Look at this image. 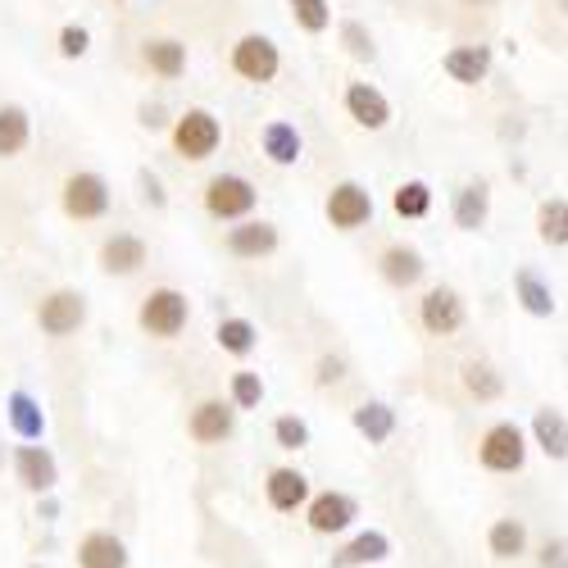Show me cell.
Wrapping results in <instances>:
<instances>
[{
  "label": "cell",
  "mask_w": 568,
  "mask_h": 568,
  "mask_svg": "<svg viewBox=\"0 0 568 568\" xmlns=\"http://www.w3.org/2000/svg\"><path fill=\"white\" fill-rule=\"evenodd\" d=\"M186 318H192V305H186V296L173 292V287H155L146 301H141V310H136L141 333L155 337V342H173L186 327Z\"/></svg>",
  "instance_id": "1"
},
{
  "label": "cell",
  "mask_w": 568,
  "mask_h": 568,
  "mask_svg": "<svg viewBox=\"0 0 568 568\" xmlns=\"http://www.w3.org/2000/svg\"><path fill=\"white\" fill-rule=\"evenodd\" d=\"M219 141H223V123H219L210 110H186V114L173 123V151H178L182 160H192V164L210 160V155L219 151Z\"/></svg>",
  "instance_id": "2"
},
{
  "label": "cell",
  "mask_w": 568,
  "mask_h": 568,
  "mask_svg": "<svg viewBox=\"0 0 568 568\" xmlns=\"http://www.w3.org/2000/svg\"><path fill=\"white\" fill-rule=\"evenodd\" d=\"M478 459L487 473H518L528 464V437L514 423H491L478 442Z\"/></svg>",
  "instance_id": "3"
},
{
  "label": "cell",
  "mask_w": 568,
  "mask_h": 568,
  "mask_svg": "<svg viewBox=\"0 0 568 568\" xmlns=\"http://www.w3.org/2000/svg\"><path fill=\"white\" fill-rule=\"evenodd\" d=\"M60 201H64V214L78 219V223L105 219L110 214V182L101 173H69Z\"/></svg>",
  "instance_id": "4"
},
{
  "label": "cell",
  "mask_w": 568,
  "mask_h": 568,
  "mask_svg": "<svg viewBox=\"0 0 568 568\" xmlns=\"http://www.w3.org/2000/svg\"><path fill=\"white\" fill-rule=\"evenodd\" d=\"M260 192L242 178V173H219L205 182V210L214 219H246L255 210Z\"/></svg>",
  "instance_id": "5"
},
{
  "label": "cell",
  "mask_w": 568,
  "mask_h": 568,
  "mask_svg": "<svg viewBox=\"0 0 568 568\" xmlns=\"http://www.w3.org/2000/svg\"><path fill=\"white\" fill-rule=\"evenodd\" d=\"M282 69V55H277V45L260 32H246L242 41L232 45V73L236 78H246V82H273Z\"/></svg>",
  "instance_id": "6"
},
{
  "label": "cell",
  "mask_w": 568,
  "mask_h": 568,
  "mask_svg": "<svg viewBox=\"0 0 568 568\" xmlns=\"http://www.w3.org/2000/svg\"><path fill=\"white\" fill-rule=\"evenodd\" d=\"M355 518H359V505H355V496H346V491H318L314 500H305V524H310V532H318V537L346 532Z\"/></svg>",
  "instance_id": "7"
},
{
  "label": "cell",
  "mask_w": 568,
  "mask_h": 568,
  "mask_svg": "<svg viewBox=\"0 0 568 568\" xmlns=\"http://www.w3.org/2000/svg\"><path fill=\"white\" fill-rule=\"evenodd\" d=\"M87 323V296L82 292H51L41 305H37V327L45 337H69Z\"/></svg>",
  "instance_id": "8"
},
{
  "label": "cell",
  "mask_w": 568,
  "mask_h": 568,
  "mask_svg": "<svg viewBox=\"0 0 568 568\" xmlns=\"http://www.w3.org/2000/svg\"><path fill=\"white\" fill-rule=\"evenodd\" d=\"M418 323L428 327L433 337H455L464 327V301L455 287H433L428 296L418 301Z\"/></svg>",
  "instance_id": "9"
},
{
  "label": "cell",
  "mask_w": 568,
  "mask_h": 568,
  "mask_svg": "<svg viewBox=\"0 0 568 568\" xmlns=\"http://www.w3.org/2000/svg\"><path fill=\"white\" fill-rule=\"evenodd\" d=\"M373 219V196L364 192L359 182H337L333 192H327V223L342 227V232H355Z\"/></svg>",
  "instance_id": "10"
},
{
  "label": "cell",
  "mask_w": 568,
  "mask_h": 568,
  "mask_svg": "<svg viewBox=\"0 0 568 568\" xmlns=\"http://www.w3.org/2000/svg\"><path fill=\"white\" fill-rule=\"evenodd\" d=\"M232 428H236V409L227 400H201L192 409V418H186V433H192V442H201V446L227 442Z\"/></svg>",
  "instance_id": "11"
},
{
  "label": "cell",
  "mask_w": 568,
  "mask_h": 568,
  "mask_svg": "<svg viewBox=\"0 0 568 568\" xmlns=\"http://www.w3.org/2000/svg\"><path fill=\"white\" fill-rule=\"evenodd\" d=\"M346 114H351L359 128H368V132H383V128L392 123V101H387L373 82H351V87H346Z\"/></svg>",
  "instance_id": "12"
},
{
  "label": "cell",
  "mask_w": 568,
  "mask_h": 568,
  "mask_svg": "<svg viewBox=\"0 0 568 568\" xmlns=\"http://www.w3.org/2000/svg\"><path fill=\"white\" fill-rule=\"evenodd\" d=\"M227 251L236 260H264L277 251V227L268 219H246V223H236L227 227Z\"/></svg>",
  "instance_id": "13"
},
{
  "label": "cell",
  "mask_w": 568,
  "mask_h": 568,
  "mask_svg": "<svg viewBox=\"0 0 568 568\" xmlns=\"http://www.w3.org/2000/svg\"><path fill=\"white\" fill-rule=\"evenodd\" d=\"M14 473H19V483L28 491H37V496L60 483V464H55V455L45 446H19L14 450Z\"/></svg>",
  "instance_id": "14"
},
{
  "label": "cell",
  "mask_w": 568,
  "mask_h": 568,
  "mask_svg": "<svg viewBox=\"0 0 568 568\" xmlns=\"http://www.w3.org/2000/svg\"><path fill=\"white\" fill-rule=\"evenodd\" d=\"M141 264H146V242H141L136 232H114V236H105L101 268H105L110 277H132Z\"/></svg>",
  "instance_id": "15"
},
{
  "label": "cell",
  "mask_w": 568,
  "mask_h": 568,
  "mask_svg": "<svg viewBox=\"0 0 568 568\" xmlns=\"http://www.w3.org/2000/svg\"><path fill=\"white\" fill-rule=\"evenodd\" d=\"M264 496L277 514H296L305 500H310V478L301 468H273L268 483H264Z\"/></svg>",
  "instance_id": "16"
},
{
  "label": "cell",
  "mask_w": 568,
  "mask_h": 568,
  "mask_svg": "<svg viewBox=\"0 0 568 568\" xmlns=\"http://www.w3.org/2000/svg\"><path fill=\"white\" fill-rule=\"evenodd\" d=\"M260 151L268 155V164H277V169H292V164L301 160V151H305V141H301L296 123H287V119H273V123H264V132H260Z\"/></svg>",
  "instance_id": "17"
},
{
  "label": "cell",
  "mask_w": 568,
  "mask_h": 568,
  "mask_svg": "<svg viewBox=\"0 0 568 568\" xmlns=\"http://www.w3.org/2000/svg\"><path fill=\"white\" fill-rule=\"evenodd\" d=\"M377 268H383V277L392 282V287H418V282H423V273H428V264H423V255L414 251V246H387L383 251V260H377Z\"/></svg>",
  "instance_id": "18"
},
{
  "label": "cell",
  "mask_w": 568,
  "mask_h": 568,
  "mask_svg": "<svg viewBox=\"0 0 568 568\" xmlns=\"http://www.w3.org/2000/svg\"><path fill=\"white\" fill-rule=\"evenodd\" d=\"M78 568H128V546L114 532H87L78 541Z\"/></svg>",
  "instance_id": "19"
},
{
  "label": "cell",
  "mask_w": 568,
  "mask_h": 568,
  "mask_svg": "<svg viewBox=\"0 0 568 568\" xmlns=\"http://www.w3.org/2000/svg\"><path fill=\"white\" fill-rule=\"evenodd\" d=\"M442 69L455 82H464V87H478L491 73V51H487V45H455V51H446Z\"/></svg>",
  "instance_id": "20"
},
{
  "label": "cell",
  "mask_w": 568,
  "mask_h": 568,
  "mask_svg": "<svg viewBox=\"0 0 568 568\" xmlns=\"http://www.w3.org/2000/svg\"><path fill=\"white\" fill-rule=\"evenodd\" d=\"M487 214H491V186H487L483 178L468 182V186H459V192H455V227L478 232V227L487 223Z\"/></svg>",
  "instance_id": "21"
},
{
  "label": "cell",
  "mask_w": 568,
  "mask_h": 568,
  "mask_svg": "<svg viewBox=\"0 0 568 568\" xmlns=\"http://www.w3.org/2000/svg\"><path fill=\"white\" fill-rule=\"evenodd\" d=\"M392 555V537L387 532H359L351 546H342L333 555V568H364V564H383Z\"/></svg>",
  "instance_id": "22"
},
{
  "label": "cell",
  "mask_w": 568,
  "mask_h": 568,
  "mask_svg": "<svg viewBox=\"0 0 568 568\" xmlns=\"http://www.w3.org/2000/svg\"><path fill=\"white\" fill-rule=\"evenodd\" d=\"M32 141V119L23 105H0V160H14Z\"/></svg>",
  "instance_id": "23"
},
{
  "label": "cell",
  "mask_w": 568,
  "mask_h": 568,
  "mask_svg": "<svg viewBox=\"0 0 568 568\" xmlns=\"http://www.w3.org/2000/svg\"><path fill=\"white\" fill-rule=\"evenodd\" d=\"M355 433L368 437V446L392 442V433H396V409L383 405V400H364V405L355 409Z\"/></svg>",
  "instance_id": "24"
},
{
  "label": "cell",
  "mask_w": 568,
  "mask_h": 568,
  "mask_svg": "<svg viewBox=\"0 0 568 568\" xmlns=\"http://www.w3.org/2000/svg\"><path fill=\"white\" fill-rule=\"evenodd\" d=\"M146 69L155 73V78H182L186 73V45L182 41H173V37H155V41H146Z\"/></svg>",
  "instance_id": "25"
},
{
  "label": "cell",
  "mask_w": 568,
  "mask_h": 568,
  "mask_svg": "<svg viewBox=\"0 0 568 568\" xmlns=\"http://www.w3.org/2000/svg\"><path fill=\"white\" fill-rule=\"evenodd\" d=\"M6 409H10V428H14L23 442H41V437H45V414H41V405H37L28 392H10Z\"/></svg>",
  "instance_id": "26"
},
{
  "label": "cell",
  "mask_w": 568,
  "mask_h": 568,
  "mask_svg": "<svg viewBox=\"0 0 568 568\" xmlns=\"http://www.w3.org/2000/svg\"><path fill=\"white\" fill-rule=\"evenodd\" d=\"M514 296L524 301V310H528L532 318H550V314H555V292L546 287V282H541L532 268H518V273H514Z\"/></svg>",
  "instance_id": "27"
},
{
  "label": "cell",
  "mask_w": 568,
  "mask_h": 568,
  "mask_svg": "<svg viewBox=\"0 0 568 568\" xmlns=\"http://www.w3.org/2000/svg\"><path fill=\"white\" fill-rule=\"evenodd\" d=\"M487 550H491V559H518L528 550V528L518 524V518H496L487 532Z\"/></svg>",
  "instance_id": "28"
},
{
  "label": "cell",
  "mask_w": 568,
  "mask_h": 568,
  "mask_svg": "<svg viewBox=\"0 0 568 568\" xmlns=\"http://www.w3.org/2000/svg\"><path fill=\"white\" fill-rule=\"evenodd\" d=\"M214 342H219L227 355L246 359V355L260 346V333H255V323H251V318H223V323H219V333H214Z\"/></svg>",
  "instance_id": "29"
},
{
  "label": "cell",
  "mask_w": 568,
  "mask_h": 568,
  "mask_svg": "<svg viewBox=\"0 0 568 568\" xmlns=\"http://www.w3.org/2000/svg\"><path fill=\"white\" fill-rule=\"evenodd\" d=\"M532 433H537V446H541L550 459H564V455H568V433H564V414H559V409H537Z\"/></svg>",
  "instance_id": "30"
},
{
  "label": "cell",
  "mask_w": 568,
  "mask_h": 568,
  "mask_svg": "<svg viewBox=\"0 0 568 568\" xmlns=\"http://www.w3.org/2000/svg\"><path fill=\"white\" fill-rule=\"evenodd\" d=\"M392 210H396L400 219H428V210H433V186L418 182V178L400 182L396 196H392Z\"/></svg>",
  "instance_id": "31"
},
{
  "label": "cell",
  "mask_w": 568,
  "mask_h": 568,
  "mask_svg": "<svg viewBox=\"0 0 568 568\" xmlns=\"http://www.w3.org/2000/svg\"><path fill=\"white\" fill-rule=\"evenodd\" d=\"M537 227H541V242H546V246L564 251V246H568V201H564V196H550V201L541 205V214H537Z\"/></svg>",
  "instance_id": "32"
},
{
  "label": "cell",
  "mask_w": 568,
  "mask_h": 568,
  "mask_svg": "<svg viewBox=\"0 0 568 568\" xmlns=\"http://www.w3.org/2000/svg\"><path fill=\"white\" fill-rule=\"evenodd\" d=\"M464 387H468V396H478V400H496V396L505 392L500 373H496L487 359H468V364H464Z\"/></svg>",
  "instance_id": "33"
},
{
  "label": "cell",
  "mask_w": 568,
  "mask_h": 568,
  "mask_svg": "<svg viewBox=\"0 0 568 568\" xmlns=\"http://www.w3.org/2000/svg\"><path fill=\"white\" fill-rule=\"evenodd\" d=\"M232 409H260V400H264V377L260 373H251V368H236L232 373Z\"/></svg>",
  "instance_id": "34"
},
{
  "label": "cell",
  "mask_w": 568,
  "mask_h": 568,
  "mask_svg": "<svg viewBox=\"0 0 568 568\" xmlns=\"http://www.w3.org/2000/svg\"><path fill=\"white\" fill-rule=\"evenodd\" d=\"M287 6H292L296 23L305 32H327L333 28V6H327V0H287Z\"/></svg>",
  "instance_id": "35"
},
{
  "label": "cell",
  "mask_w": 568,
  "mask_h": 568,
  "mask_svg": "<svg viewBox=\"0 0 568 568\" xmlns=\"http://www.w3.org/2000/svg\"><path fill=\"white\" fill-rule=\"evenodd\" d=\"M273 442H277L282 450H305V446H310V423L296 418V414H282V418L273 423Z\"/></svg>",
  "instance_id": "36"
},
{
  "label": "cell",
  "mask_w": 568,
  "mask_h": 568,
  "mask_svg": "<svg viewBox=\"0 0 568 568\" xmlns=\"http://www.w3.org/2000/svg\"><path fill=\"white\" fill-rule=\"evenodd\" d=\"M87 45H91L87 28H78V23L60 28V55H64V60H82V55H87Z\"/></svg>",
  "instance_id": "37"
},
{
  "label": "cell",
  "mask_w": 568,
  "mask_h": 568,
  "mask_svg": "<svg viewBox=\"0 0 568 568\" xmlns=\"http://www.w3.org/2000/svg\"><path fill=\"white\" fill-rule=\"evenodd\" d=\"M342 41H346V51L359 55V60H373V55H377V51H373V37H368L359 23H346V28H342Z\"/></svg>",
  "instance_id": "38"
},
{
  "label": "cell",
  "mask_w": 568,
  "mask_h": 568,
  "mask_svg": "<svg viewBox=\"0 0 568 568\" xmlns=\"http://www.w3.org/2000/svg\"><path fill=\"white\" fill-rule=\"evenodd\" d=\"M342 359H333V355H323L318 359V387H327V383H342Z\"/></svg>",
  "instance_id": "39"
},
{
  "label": "cell",
  "mask_w": 568,
  "mask_h": 568,
  "mask_svg": "<svg viewBox=\"0 0 568 568\" xmlns=\"http://www.w3.org/2000/svg\"><path fill=\"white\" fill-rule=\"evenodd\" d=\"M541 568H564V537L546 541V550H541Z\"/></svg>",
  "instance_id": "40"
},
{
  "label": "cell",
  "mask_w": 568,
  "mask_h": 568,
  "mask_svg": "<svg viewBox=\"0 0 568 568\" xmlns=\"http://www.w3.org/2000/svg\"><path fill=\"white\" fill-rule=\"evenodd\" d=\"M141 186H146V201H155V205H164V192H160V182H155L151 173H141Z\"/></svg>",
  "instance_id": "41"
},
{
  "label": "cell",
  "mask_w": 568,
  "mask_h": 568,
  "mask_svg": "<svg viewBox=\"0 0 568 568\" xmlns=\"http://www.w3.org/2000/svg\"><path fill=\"white\" fill-rule=\"evenodd\" d=\"M478 6H491V0H478Z\"/></svg>",
  "instance_id": "42"
}]
</instances>
